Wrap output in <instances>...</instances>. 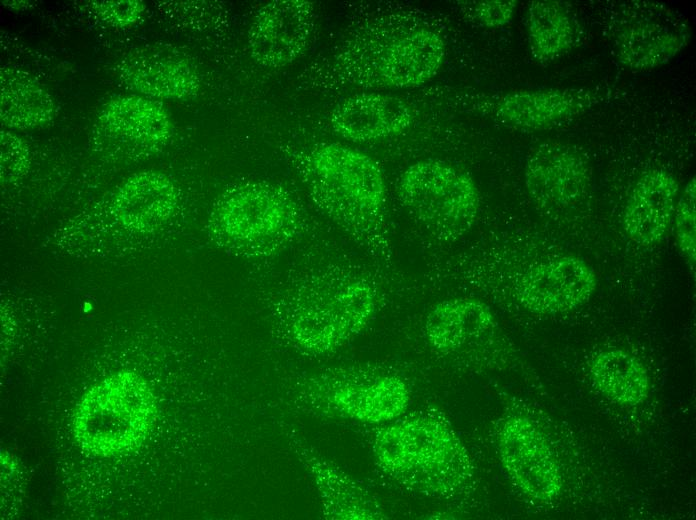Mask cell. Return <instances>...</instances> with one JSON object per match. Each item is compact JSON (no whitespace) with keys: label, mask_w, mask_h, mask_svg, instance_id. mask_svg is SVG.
<instances>
[{"label":"cell","mask_w":696,"mask_h":520,"mask_svg":"<svg viewBox=\"0 0 696 520\" xmlns=\"http://www.w3.org/2000/svg\"><path fill=\"white\" fill-rule=\"evenodd\" d=\"M173 124L156 101L122 95L105 103L91 130L94 149L118 161L144 159L167 146Z\"/></svg>","instance_id":"4fadbf2b"},{"label":"cell","mask_w":696,"mask_h":520,"mask_svg":"<svg viewBox=\"0 0 696 520\" xmlns=\"http://www.w3.org/2000/svg\"><path fill=\"white\" fill-rule=\"evenodd\" d=\"M396 195L409 218L440 244L462 239L480 211V192L473 178L442 159L409 164L397 179Z\"/></svg>","instance_id":"9c48e42d"},{"label":"cell","mask_w":696,"mask_h":520,"mask_svg":"<svg viewBox=\"0 0 696 520\" xmlns=\"http://www.w3.org/2000/svg\"><path fill=\"white\" fill-rule=\"evenodd\" d=\"M385 278L349 261L319 264L299 275L274 304L278 331L307 356L333 353L359 336L385 300Z\"/></svg>","instance_id":"7a4b0ae2"},{"label":"cell","mask_w":696,"mask_h":520,"mask_svg":"<svg viewBox=\"0 0 696 520\" xmlns=\"http://www.w3.org/2000/svg\"><path fill=\"white\" fill-rule=\"evenodd\" d=\"M454 6L467 20L486 28H500L514 17L515 0L454 1Z\"/></svg>","instance_id":"d4e9b609"},{"label":"cell","mask_w":696,"mask_h":520,"mask_svg":"<svg viewBox=\"0 0 696 520\" xmlns=\"http://www.w3.org/2000/svg\"><path fill=\"white\" fill-rule=\"evenodd\" d=\"M679 184L663 169H651L634 184L624 207L622 225L633 242L650 246L660 242L673 220Z\"/></svg>","instance_id":"d6986e66"},{"label":"cell","mask_w":696,"mask_h":520,"mask_svg":"<svg viewBox=\"0 0 696 520\" xmlns=\"http://www.w3.org/2000/svg\"><path fill=\"white\" fill-rule=\"evenodd\" d=\"M294 403L312 415L368 424L391 422L411 401L408 381L398 371L378 364L328 367L297 381Z\"/></svg>","instance_id":"52a82bcc"},{"label":"cell","mask_w":696,"mask_h":520,"mask_svg":"<svg viewBox=\"0 0 696 520\" xmlns=\"http://www.w3.org/2000/svg\"><path fill=\"white\" fill-rule=\"evenodd\" d=\"M55 103L47 89L30 73L14 68L0 69V120L13 129H35L49 124Z\"/></svg>","instance_id":"7402d4cb"},{"label":"cell","mask_w":696,"mask_h":520,"mask_svg":"<svg viewBox=\"0 0 696 520\" xmlns=\"http://www.w3.org/2000/svg\"><path fill=\"white\" fill-rule=\"evenodd\" d=\"M446 26L411 4L385 2L355 20L301 74L318 91H398L424 87L443 67Z\"/></svg>","instance_id":"6da1fadb"},{"label":"cell","mask_w":696,"mask_h":520,"mask_svg":"<svg viewBox=\"0 0 696 520\" xmlns=\"http://www.w3.org/2000/svg\"><path fill=\"white\" fill-rule=\"evenodd\" d=\"M603 33L616 61L633 71L658 68L689 43L688 20L664 3L613 2L605 12Z\"/></svg>","instance_id":"8fae6325"},{"label":"cell","mask_w":696,"mask_h":520,"mask_svg":"<svg viewBox=\"0 0 696 520\" xmlns=\"http://www.w3.org/2000/svg\"><path fill=\"white\" fill-rule=\"evenodd\" d=\"M93 13L104 23L113 27H126L139 21L145 5L138 0L92 1Z\"/></svg>","instance_id":"4316f807"},{"label":"cell","mask_w":696,"mask_h":520,"mask_svg":"<svg viewBox=\"0 0 696 520\" xmlns=\"http://www.w3.org/2000/svg\"><path fill=\"white\" fill-rule=\"evenodd\" d=\"M315 22L313 2L273 0L265 3L256 11L247 33L252 59L270 69L290 65L308 48Z\"/></svg>","instance_id":"2e32d148"},{"label":"cell","mask_w":696,"mask_h":520,"mask_svg":"<svg viewBox=\"0 0 696 520\" xmlns=\"http://www.w3.org/2000/svg\"><path fill=\"white\" fill-rule=\"evenodd\" d=\"M616 94L617 91L608 85L506 92L436 85L419 88L411 95L445 112L470 113L507 128L532 132L566 124L609 102Z\"/></svg>","instance_id":"8992f818"},{"label":"cell","mask_w":696,"mask_h":520,"mask_svg":"<svg viewBox=\"0 0 696 520\" xmlns=\"http://www.w3.org/2000/svg\"><path fill=\"white\" fill-rule=\"evenodd\" d=\"M291 164L318 210L381 268L393 270L387 187L369 154L340 142L290 153Z\"/></svg>","instance_id":"3957f363"},{"label":"cell","mask_w":696,"mask_h":520,"mask_svg":"<svg viewBox=\"0 0 696 520\" xmlns=\"http://www.w3.org/2000/svg\"><path fill=\"white\" fill-rule=\"evenodd\" d=\"M289 443L317 489L322 514L330 520H381L388 515L357 480L323 457L294 432Z\"/></svg>","instance_id":"ac0fdd59"},{"label":"cell","mask_w":696,"mask_h":520,"mask_svg":"<svg viewBox=\"0 0 696 520\" xmlns=\"http://www.w3.org/2000/svg\"><path fill=\"white\" fill-rule=\"evenodd\" d=\"M153 392L138 374L125 371L89 389L73 415L79 446L98 456H113L139 446L156 419Z\"/></svg>","instance_id":"ba28073f"},{"label":"cell","mask_w":696,"mask_h":520,"mask_svg":"<svg viewBox=\"0 0 696 520\" xmlns=\"http://www.w3.org/2000/svg\"><path fill=\"white\" fill-rule=\"evenodd\" d=\"M179 192L170 177L144 171L130 177L118 189L114 212L126 228L149 233L164 226L174 215Z\"/></svg>","instance_id":"ffe728a7"},{"label":"cell","mask_w":696,"mask_h":520,"mask_svg":"<svg viewBox=\"0 0 696 520\" xmlns=\"http://www.w3.org/2000/svg\"><path fill=\"white\" fill-rule=\"evenodd\" d=\"M696 181L691 178L677 200L674 213L675 238L682 256L691 268L696 260Z\"/></svg>","instance_id":"cb8c5ba5"},{"label":"cell","mask_w":696,"mask_h":520,"mask_svg":"<svg viewBox=\"0 0 696 520\" xmlns=\"http://www.w3.org/2000/svg\"><path fill=\"white\" fill-rule=\"evenodd\" d=\"M425 343L433 354L468 371H502L520 358L491 308L483 301L454 296L427 311L422 324Z\"/></svg>","instance_id":"30bf717a"},{"label":"cell","mask_w":696,"mask_h":520,"mask_svg":"<svg viewBox=\"0 0 696 520\" xmlns=\"http://www.w3.org/2000/svg\"><path fill=\"white\" fill-rule=\"evenodd\" d=\"M1 179L14 181L21 177L29 164V149L16 134L2 130L0 133Z\"/></svg>","instance_id":"484cf974"},{"label":"cell","mask_w":696,"mask_h":520,"mask_svg":"<svg viewBox=\"0 0 696 520\" xmlns=\"http://www.w3.org/2000/svg\"><path fill=\"white\" fill-rule=\"evenodd\" d=\"M118 79L142 95L166 100H185L200 88L196 67L170 46L149 45L123 56L115 67Z\"/></svg>","instance_id":"e0dca14e"},{"label":"cell","mask_w":696,"mask_h":520,"mask_svg":"<svg viewBox=\"0 0 696 520\" xmlns=\"http://www.w3.org/2000/svg\"><path fill=\"white\" fill-rule=\"evenodd\" d=\"M375 464L392 481L413 493L452 500L474 482V466L450 421L435 410H421L380 428L372 442Z\"/></svg>","instance_id":"277c9868"},{"label":"cell","mask_w":696,"mask_h":520,"mask_svg":"<svg viewBox=\"0 0 696 520\" xmlns=\"http://www.w3.org/2000/svg\"><path fill=\"white\" fill-rule=\"evenodd\" d=\"M442 111L411 94L359 91L331 108L328 125L336 136L352 143L417 140L438 129Z\"/></svg>","instance_id":"7c38bea8"},{"label":"cell","mask_w":696,"mask_h":520,"mask_svg":"<svg viewBox=\"0 0 696 520\" xmlns=\"http://www.w3.org/2000/svg\"><path fill=\"white\" fill-rule=\"evenodd\" d=\"M530 53L540 64H549L580 45L583 28L572 6L563 1L535 0L525 17Z\"/></svg>","instance_id":"44dd1931"},{"label":"cell","mask_w":696,"mask_h":520,"mask_svg":"<svg viewBox=\"0 0 696 520\" xmlns=\"http://www.w3.org/2000/svg\"><path fill=\"white\" fill-rule=\"evenodd\" d=\"M589 373L594 387L613 402L642 403L649 394V377L642 362L632 353L611 348L597 353Z\"/></svg>","instance_id":"603a6c76"},{"label":"cell","mask_w":696,"mask_h":520,"mask_svg":"<svg viewBox=\"0 0 696 520\" xmlns=\"http://www.w3.org/2000/svg\"><path fill=\"white\" fill-rule=\"evenodd\" d=\"M592 174L586 154L577 146L548 140L536 145L524 166V183L532 202L550 211L571 207L587 195Z\"/></svg>","instance_id":"9a60e30c"},{"label":"cell","mask_w":696,"mask_h":520,"mask_svg":"<svg viewBox=\"0 0 696 520\" xmlns=\"http://www.w3.org/2000/svg\"><path fill=\"white\" fill-rule=\"evenodd\" d=\"M301 207L288 190L265 180L227 188L211 210L207 229L227 253L249 260L273 257L304 229Z\"/></svg>","instance_id":"5b68a950"},{"label":"cell","mask_w":696,"mask_h":520,"mask_svg":"<svg viewBox=\"0 0 696 520\" xmlns=\"http://www.w3.org/2000/svg\"><path fill=\"white\" fill-rule=\"evenodd\" d=\"M497 453L508 478L524 495L553 500L561 491L559 465L542 430L527 415L511 413L496 430Z\"/></svg>","instance_id":"5bb4252c"}]
</instances>
